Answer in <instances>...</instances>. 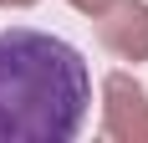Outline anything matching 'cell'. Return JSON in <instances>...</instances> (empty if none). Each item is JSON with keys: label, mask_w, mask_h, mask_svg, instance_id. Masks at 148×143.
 Segmentation results:
<instances>
[{"label": "cell", "mask_w": 148, "mask_h": 143, "mask_svg": "<svg viewBox=\"0 0 148 143\" xmlns=\"http://www.w3.org/2000/svg\"><path fill=\"white\" fill-rule=\"evenodd\" d=\"M92 113V67L36 26L0 31V143H72Z\"/></svg>", "instance_id": "obj_1"}, {"label": "cell", "mask_w": 148, "mask_h": 143, "mask_svg": "<svg viewBox=\"0 0 148 143\" xmlns=\"http://www.w3.org/2000/svg\"><path fill=\"white\" fill-rule=\"evenodd\" d=\"M102 133L112 143H148V87L133 72L102 77Z\"/></svg>", "instance_id": "obj_2"}, {"label": "cell", "mask_w": 148, "mask_h": 143, "mask_svg": "<svg viewBox=\"0 0 148 143\" xmlns=\"http://www.w3.org/2000/svg\"><path fill=\"white\" fill-rule=\"evenodd\" d=\"M97 21V41L118 61H148V0H107Z\"/></svg>", "instance_id": "obj_3"}, {"label": "cell", "mask_w": 148, "mask_h": 143, "mask_svg": "<svg viewBox=\"0 0 148 143\" xmlns=\"http://www.w3.org/2000/svg\"><path fill=\"white\" fill-rule=\"evenodd\" d=\"M72 10H82V15H97V10H107V0H66Z\"/></svg>", "instance_id": "obj_4"}, {"label": "cell", "mask_w": 148, "mask_h": 143, "mask_svg": "<svg viewBox=\"0 0 148 143\" xmlns=\"http://www.w3.org/2000/svg\"><path fill=\"white\" fill-rule=\"evenodd\" d=\"M36 0H0V10H31Z\"/></svg>", "instance_id": "obj_5"}]
</instances>
